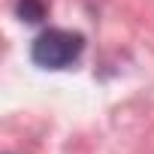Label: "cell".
<instances>
[{"label": "cell", "instance_id": "obj_1", "mask_svg": "<svg viewBox=\"0 0 154 154\" xmlns=\"http://www.w3.org/2000/svg\"><path fill=\"white\" fill-rule=\"evenodd\" d=\"M85 51V36L66 30V27H48L42 30L30 45V60L42 69H66Z\"/></svg>", "mask_w": 154, "mask_h": 154}, {"label": "cell", "instance_id": "obj_2", "mask_svg": "<svg viewBox=\"0 0 154 154\" xmlns=\"http://www.w3.org/2000/svg\"><path fill=\"white\" fill-rule=\"evenodd\" d=\"M45 0H18V6H15V12H18V18L21 21H30V24H36V21H42L45 18Z\"/></svg>", "mask_w": 154, "mask_h": 154}]
</instances>
